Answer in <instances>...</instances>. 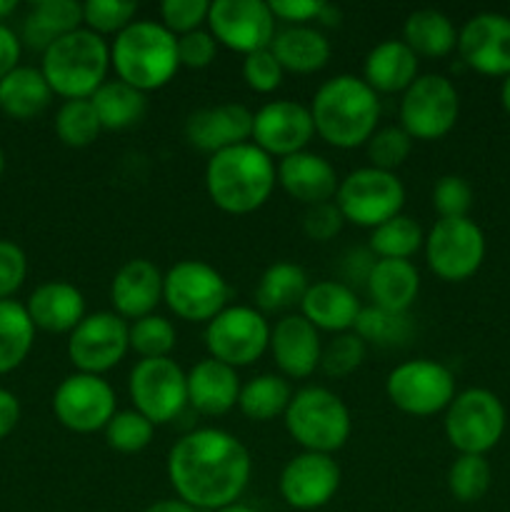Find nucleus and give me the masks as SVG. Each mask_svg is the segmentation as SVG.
I'll list each match as a JSON object with an SVG mask.
<instances>
[{
	"label": "nucleus",
	"instance_id": "obj_4",
	"mask_svg": "<svg viewBox=\"0 0 510 512\" xmlns=\"http://www.w3.org/2000/svg\"><path fill=\"white\" fill-rule=\"evenodd\" d=\"M110 65L118 80L148 93L168 85L180 68L178 38L155 20H133L110 45Z\"/></svg>",
	"mask_w": 510,
	"mask_h": 512
},
{
	"label": "nucleus",
	"instance_id": "obj_38",
	"mask_svg": "<svg viewBox=\"0 0 510 512\" xmlns=\"http://www.w3.org/2000/svg\"><path fill=\"white\" fill-rule=\"evenodd\" d=\"M423 243V228L403 213L370 233V253L378 260H410L423 248Z\"/></svg>",
	"mask_w": 510,
	"mask_h": 512
},
{
	"label": "nucleus",
	"instance_id": "obj_24",
	"mask_svg": "<svg viewBox=\"0 0 510 512\" xmlns=\"http://www.w3.org/2000/svg\"><path fill=\"white\" fill-rule=\"evenodd\" d=\"M275 173H278V183L283 185L285 193L305 203L308 208L330 203L338 193V173L330 165V160H325L318 153L303 150V153L288 155V158L280 160Z\"/></svg>",
	"mask_w": 510,
	"mask_h": 512
},
{
	"label": "nucleus",
	"instance_id": "obj_15",
	"mask_svg": "<svg viewBox=\"0 0 510 512\" xmlns=\"http://www.w3.org/2000/svg\"><path fill=\"white\" fill-rule=\"evenodd\" d=\"M130 350V325L110 310L90 313L68 338V358L78 373L103 375Z\"/></svg>",
	"mask_w": 510,
	"mask_h": 512
},
{
	"label": "nucleus",
	"instance_id": "obj_12",
	"mask_svg": "<svg viewBox=\"0 0 510 512\" xmlns=\"http://www.w3.org/2000/svg\"><path fill=\"white\" fill-rule=\"evenodd\" d=\"M425 263L445 283L473 278L485 260V235L470 218L438 220L425 235Z\"/></svg>",
	"mask_w": 510,
	"mask_h": 512
},
{
	"label": "nucleus",
	"instance_id": "obj_26",
	"mask_svg": "<svg viewBox=\"0 0 510 512\" xmlns=\"http://www.w3.org/2000/svg\"><path fill=\"white\" fill-rule=\"evenodd\" d=\"M240 388L238 370L215 358L200 360L188 373V403L208 418L230 413L238 405Z\"/></svg>",
	"mask_w": 510,
	"mask_h": 512
},
{
	"label": "nucleus",
	"instance_id": "obj_11",
	"mask_svg": "<svg viewBox=\"0 0 510 512\" xmlns=\"http://www.w3.org/2000/svg\"><path fill=\"white\" fill-rule=\"evenodd\" d=\"M460 98L445 75H418L400 100V128L413 140H440L455 128Z\"/></svg>",
	"mask_w": 510,
	"mask_h": 512
},
{
	"label": "nucleus",
	"instance_id": "obj_35",
	"mask_svg": "<svg viewBox=\"0 0 510 512\" xmlns=\"http://www.w3.org/2000/svg\"><path fill=\"white\" fill-rule=\"evenodd\" d=\"M95 113H98L103 130H125L138 123L145 115L148 100L145 93L130 88L123 80H105L93 95H90Z\"/></svg>",
	"mask_w": 510,
	"mask_h": 512
},
{
	"label": "nucleus",
	"instance_id": "obj_19",
	"mask_svg": "<svg viewBox=\"0 0 510 512\" xmlns=\"http://www.w3.org/2000/svg\"><path fill=\"white\" fill-rule=\"evenodd\" d=\"M280 495L295 510H318L335 498L340 488V465L333 455L300 453L280 473Z\"/></svg>",
	"mask_w": 510,
	"mask_h": 512
},
{
	"label": "nucleus",
	"instance_id": "obj_14",
	"mask_svg": "<svg viewBox=\"0 0 510 512\" xmlns=\"http://www.w3.org/2000/svg\"><path fill=\"white\" fill-rule=\"evenodd\" d=\"M135 410L153 425H165L178 418L188 405V373L175 360H138L128 380Z\"/></svg>",
	"mask_w": 510,
	"mask_h": 512
},
{
	"label": "nucleus",
	"instance_id": "obj_50",
	"mask_svg": "<svg viewBox=\"0 0 510 512\" xmlns=\"http://www.w3.org/2000/svg\"><path fill=\"white\" fill-rule=\"evenodd\" d=\"M343 225L345 218L333 200H330V203L310 205L303 215L305 235H308L310 240H315V243H328V240H333L335 235L343 230Z\"/></svg>",
	"mask_w": 510,
	"mask_h": 512
},
{
	"label": "nucleus",
	"instance_id": "obj_2",
	"mask_svg": "<svg viewBox=\"0 0 510 512\" xmlns=\"http://www.w3.org/2000/svg\"><path fill=\"white\" fill-rule=\"evenodd\" d=\"M315 133L328 145L353 150L365 145L378 130V93L355 75H335L325 80L310 103Z\"/></svg>",
	"mask_w": 510,
	"mask_h": 512
},
{
	"label": "nucleus",
	"instance_id": "obj_57",
	"mask_svg": "<svg viewBox=\"0 0 510 512\" xmlns=\"http://www.w3.org/2000/svg\"><path fill=\"white\" fill-rule=\"evenodd\" d=\"M320 23L323 25H338L340 23V10L333 8L330 3L323 5V13H320Z\"/></svg>",
	"mask_w": 510,
	"mask_h": 512
},
{
	"label": "nucleus",
	"instance_id": "obj_22",
	"mask_svg": "<svg viewBox=\"0 0 510 512\" xmlns=\"http://www.w3.org/2000/svg\"><path fill=\"white\" fill-rule=\"evenodd\" d=\"M270 353L285 378H310L320 368V330H315L303 315H285L270 328Z\"/></svg>",
	"mask_w": 510,
	"mask_h": 512
},
{
	"label": "nucleus",
	"instance_id": "obj_20",
	"mask_svg": "<svg viewBox=\"0 0 510 512\" xmlns=\"http://www.w3.org/2000/svg\"><path fill=\"white\" fill-rule=\"evenodd\" d=\"M460 60L470 70L490 78L510 75V18L500 13H478L458 33Z\"/></svg>",
	"mask_w": 510,
	"mask_h": 512
},
{
	"label": "nucleus",
	"instance_id": "obj_23",
	"mask_svg": "<svg viewBox=\"0 0 510 512\" xmlns=\"http://www.w3.org/2000/svg\"><path fill=\"white\" fill-rule=\"evenodd\" d=\"M160 300H163V273L158 265L145 258L128 260L110 283L113 313L123 320H140L145 315H153Z\"/></svg>",
	"mask_w": 510,
	"mask_h": 512
},
{
	"label": "nucleus",
	"instance_id": "obj_53",
	"mask_svg": "<svg viewBox=\"0 0 510 512\" xmlns=\"http://www.w3.org/2000/svg\"><path fill=\"white\" fill-rule=\"evenodd\" d=\"M275 20H283L290 25H305L310 20H318L323 13V0H273L268 3Z\"/></svg>",
	"mask_w": 510,
	"mask_h": 512
},
{
	"label": "nucleus",
	"instance_id": "obj_54",
	"mask_svg": "<svg viewBox=\"0 0 510 512\" xmlns=\"http://www.w3.org/2000/svg\"><path fill=\"white\" fill-rule=\"evenodd\" d=\"M18 60H20L18 35L0 23V80L18 68Z\"/></svg>",
	"mask_w": 510,
	"mask_h": 512
},
{
	"label": "nucleus",
	"instance_id": "obj_28",
	"mask_svg": "<svg viewBox=\"0 0 510 512\" xmlns=\"http://www.w3.org/2000/svg\"><path fill=\"white\" fill-rule=\"evenodd\" d=\"M363 80L375 93H405L418 80V55L403 40H383L365 55Z\"/></svg>",
	"mask_w": 510,
	"mask_h": 512
},
{
	"label": "nucleus",
	"instance_id": "obj_42",
	"mask_svg": "<svg viewBox=\"0 0 510 512\" xmlns=\"http://www.w3.org/2000/svg\"><path fill=\"white\" fill-rule=\"evenodd\" d=\"M175 343H178V333L163 315H145L130 325V350H135L140 360L170 358Z\"/></svg>",
	"mask_w": 510,
	"mask_h": 512
},
{
	"label": "nucleus",
	"instance_id": "obj_16",
	"mask_svg": "<svg viewBox=\"0 0 510 512\" xmlns=\"http://www.w3.org/2000/svg\"><path fill=\"white\" fill-rule=\"evenodd\" d=\"M208 28L215 43L235 53H258L275 38V15L265 0H215L210 3Z\"/></svg>",
	"mask_w": 510,
	"mask_h": 512
},
{
	"label": "nucleus",
	"instance_id": "obj_18",
	"mask_svg": "<svg viewBox=\"0 0 510 512\" xmlns=\"http://www.w3.org/2000/svg\"><path fill=\"white\" fill-rule=\"evenodd\" d=\"M315 135L310 108L295 100H273L253 115V145L280 160L303 153Z\"/></svg>",
	"mask_w": 510,
	"mask_h": 512
},
{
	"label": "nucleus",
	"instance_id": "obj_46",
	"mask_svg": "<svg viewBox=\"0 0 510 512\" xmlns=\"http://www.w3.org/2000/svg\"><path fill=\"white\" fill-rule=\"evenodd\" d=\"M365 360V343L358 335L350 330V333H340L330 340L323 348L320 355V368L330 378H348L350 373L363 365Z\"/></svg>",
	"mask_w": 510,
	"mask_h": 512
},
{
	"label": "nucleus",
	"instance_id": "obj_56",
	"mask_svg": "<svg viewBox=\"0 0 510 512\" xmlns=\"http://www.w3.org/2000/svg\"><path fill=\"white\" fill-rule=\"evenodd\" d=\"M145 512H198V510L190 508V505L183 503V500H160V503L150 505Z\"/></svg>",
	"mask_w": 510,
	"mask_h": 512
},
{
	"label": "nucleus",
	"instance_id": "obj_17",
	"mask_svg": "<svg viewBox=\"0 0 510 512\" xmlns=\"http://www.w3.org/2000/svg\"><path fill=\"white\" fill-rule=\"evenodd\" d=\"M53 413L60 425L73 433H98V430H105V425L118 413L115 393L108 380L100 375H68L53 395Z\"/></svg>",
	"mask_w": 510,
	"mask_h": 512
},
{
	"label": "nucleus",
	"instance_id": "obj_30",
	"mask_svg": "<svg viewBox=\"0 0 510 512\" xmlns=\"http://www.w3.org/2000/svg\"><path fill=\"white\" fill-rule=\"evenodd\" d=\"M270 50L283 70L298 75L318 73L330 60V40L310 25H288L278 30Z\"/></svg>",
	"mask_w": 510,
	"mask_h": 512
},
{
	"label": "nucleus",
	"instance_id": "obj_40",
	"mask_svg": "<svg viewBox=\"0 0 510 512\" xmlns=\"http://www.w3.org/2000/svg\"><path fill=\"white\" fill-rule=\"evenodd\" d=\"M410 330L413 325H410L408 313H393V310L378 308V305H368L360 310L353 333L363 343L398 345L410 338Z\"/></svg>",
	"mask_w": 510,
	"mask_h": 512
},
{
	"label": "nucleus",
	"instance_id": "obj_47",
	"mask_svg": "<svg viewBox=\"0 0 510 512\" xmlns=\"http://www.w3.org/2000/svg\"><path fill=\"white\" fill-rule=\"evenodd\" d=\"M433 208L440 220L468 218L473 208V188L460 175H443L433 188Z\"/></svg>",
	"mask_w": 510,
	"mask_h": 512
},
{
	"label": "nucleus",
	"instance_id": "obj_37",
	"mask_svg": "<svg viewBox=\"0 0 510 512\" xmlns=\"http://www.w3.org/2000/svg\"><path fill=\"white\" fill-rule=\"evenodd\" d=\"M35 340V325L25 305L0 300V375L10 373L28 358Z\"/></svg>",
	"mask_w": 510,
	"mask_h": 512
},
{
	"label": "nucleus",
	"instance_id": "obj_45",
	"mask_svg": "<svg viewBox=\"0 0 510 512\" xmlns=\"http://www.w3.org/2000/svg\"><path fill=\"white\" fill-rule=\"evenodd\" d=\"M138 5L130 0H88L83 5V23L85 28L93 30L95 35H118L133 23Z\"/></svg>",
	"mask_w": 510,
	"mask_h": 512
},
{
	"label": "nucleus",
	"instance_id": "obj_27",
	"mask_svg": "<svg viewBox=\"0 0 510 512\" xmlns=\"http://www.w3.org/2000/svg\"><path fill=\"white\" fill-rule=\"evenodd\" d=\"M25 310L35 328L45 333H73L85 318V298L75 285L50 280L30 293Z\"/></svg>",
	"mask_w": 510,
	"mask_h": 512
},
{
	"label": "nucleus",
	"instance_id": "obj_44",
	"mask_svg": "<svg viewBox=\"0 0 510 512\" xmlns=\"http://www.w3.org/2000/svg\"><path fill=\"white\" fill-rule=\"evenodd\" d=\"M365 145H368L370 168L395 173V170L408 160L410 150H413V138H410L403 128L388 125V128L375 130L373 138Z\"/></svg>",
	"mask_w": 510,
	"mask_h": 512
},
{
	"label": "nucleus",
	"instance_id": "obj_36",
	"mask_svg": "<svg viewBox=\"0 0 510 512\" xmlns=\"http://www.w3.org/2000/svg\"><path fill=\"white\" fill-rule=\"evenodd\" d=\"M290 398H293V390H290L288 380L280 378V375L265 373L248 380L240 388L238 408L253 423H268L278 415H285Z\"/></svg>",
	"mask_w": 510,
	"mask_h": 512
},
{
	"label": "nucleus",
	"instance_id": "obj_25",
	"mask_svg": "<svg viewBox=\"0 0 510 512\" xmlns=\"http://www.w3.org/2000/svg\"><path fill=\"white\" fill-rule=\"evenodd\" d=\"M360 305L358 295L350 285L340 283V280H320L313 283L305 293L303 303H300V315L313 325L315 330H325V333H350L358 320Z\"/></svg>",
	"mask_w": 510,
	"mask_h": 512
},
{
	"label": "nucleus",
	"instance_id": "obj_60",
	"mask_svg": "<svg viewBox=\"0 0 510 512\" xmlns=\"http://www.w3.org/2000/svg\"><path fill=\"white\" fill-rule=\"evenodd\" d=\"M218 512H258V510L248 508V505H243V503H233V505H228V508H223Z\"/></svg>",
	"mask_w": 510,
	"mask_h": 512
},
{
	"label": "nucleus",
	"instance_id": "obj_51",
	"mask_svg": "<svg viewBox=\"0 0 510 512\" xmlns=\"http://www.w3.org/2000/svg\"><path fill=\"white\" fill-rule=\"evenodd\" d=\"M215 55H218V43L210 30H193V33L178 38L180 68L203 70L213 63Z\"/></svg>",
	"mask_w": 510,
	"mask_h": 512
},
{
	"label": "nucleus",
	"instance_id": "obj_59",
	"mask_svg": "<svg viewBox=\"0 0 510 512\" xmlns=\"http://www.w3.org/2000/svg\"><path fill=\"white\" fill-rule=\"evenodd\" d=\"M15 8H18V3H15V0H0V20L8 18Z\"/></svg>",
	"mask_w": 510,
	"mask_h": 512
},
{
	"label": "nucleus",
	"instance_id": "obj_58",
	"mask_svg": "<svg viewBox=\"0 0 510 512\" xmlns=\"http://www.w3.org/2000/svg\"><path fill=\"white\" fill-rule=\"evenodd\" d=\"M500 100H503V108H505V113L510 115V75H505V80H503V88H500Z\"/></svg>",
	"mask_w": 510,
	"mask_h": 512
},
{
	"label": "nucleus",
	"instance_id": "obj_21",
	"mask_svg": "<svg viewBox=\"0 0 510 512\" xmlns=\"http://www.w3.org/2000/svg\"><path fill=\"white\" fill-rule=\"evenodd\" d=\"M253 115L240 103H223L195 110L185 123V138L203 153H220L253 138Z\"/></svg>",
	"mask_w": 510,
	"mask_h": 512
},
{
	"label": "nucleus",
	"instance_id": "obj_1",
	"mask_svg": "<svg viewBox=\"0 0 510 512\" xmlns=\"http://www.w3.org/2000/svg\"><path fill=\"white\" fill-rule=\"evenodd\" d=\"M253 473L250 453L235 435L200 428L183 435L168 453V480L178 500L195 510H223L238 503Z\"/></svg>",
	"mask_w": 510,
	"mask_h": 512
},
{
	"label": "nucleus",
	"instance_id": "obj_3",
	"mask_svg": "<svg viewBox=\"0 0 510 512\" xmlns=\"http://www.w3.org/2000/svg\"><path fill=\"white\" fill-rule=\"evenodd\" d=\"M275 183L278 173L273 158L253 143L220 150L205 165V190L215 208L230 215H248L263 208Z\"/></svg>",
	"mask_w": 510,
	"mask_h": 512
},
{
	"label": "nucleus",
	"instance_id": "obj_5",
	"mask_svg": "<svg viewBox=\"0 0 510 512\" xmlns=\"http://www.w3.org/2000/svg\"><path fill=\"white\" fill-rule=\"evenodd\" d=\"M110 68V45L93 30L78 28L55 40L43 53L40 73L48 80L53 95L65 100H88Z\"/></svg>",
	"mask_w": 510,
	"mask_h": 512
},
{
	"label": "nucleus",
	"instance_id": "obj_39",
	"mask_svg": "<svg viewBox=\"0 0 510 512\" xmlns=\"http://www.w3.org/2000/svg\"><path fill=\"white\" fill-rule=\"evenodd\" d=\"M100 125L98 113L88 100H65L55 115V133L68 148H88L98 140Z\"/></svg>",
	"mask_w": 510,
	"mask_h": 512
},
{
	"label": "nucleus",
	"instance_id": "obj_31",
	"mask_svg": "<svg viewBox=\"0 0 510 512\" xmlns=\"http://www.w3.org/2000/svg\"><path fill=\"white\" fill-rule=\"evenodd\" d=\"M83 23V5L75 0H40L30 5L23 23V40L33 50H48L63 35L73 33Z\"/></svg>",
	"mask_w": 510,
	"mask_h": 512
},
{
	"label": "nucleus",
	"instance_id": "obj_9",
	"mask_svg": "<svg viewBox=\"0 0 510 512\" xmlns=\"http://www.w3.org/2000/svg\"><path fill=\"white\" fill-rule=\"evenodd\" d=\"M335 205L343 213L345 223L375 230L403 213L405 185L395 173H385L368 165L340 180Z\"/></svg>",
	"mask_w": 510,
	"mask_h": 512
},
{
	"label": "nucleus",
	"instance_id": "obj_29",
	"mask_svg": "<svg viewBox=\"0 0 510 512\" xmlns=\"http://www.w3.org/2000/svg\"><path fill=\"white\" fill-rule=\"evenodd\" d=\"M365 285L373 305L393 313H408L410 305L418 300L420 273L410 260H375Z\"/></svg>",
	"mask_w": 510,
	"mask_h": 512
},
{
	"label": "nucleus",
	"instance_id": "obj_55",
	"mask_svg": "<svg viewBox=\"0 0 510 512\" xmlns=\"http://www.w3.org/2000/svg\"><path fill=\"white\" fill-rule=\"evenodd\" d=\"M20 420V403L10 390L0 388V440L8 438Z\"/></svg>",
	"mask_w": 510,
	"mask_h": 512
},
{
	"label": "nucleus",
	"instance_id": "obj_48",
	"mask_svg": "<svg viewBox=\"0 0 510 512\" xmlns=\"http://www.w3.org/2000/svg\"><path fill=\"white\" fill-rule=\"evenodd\" d=\"M283 73V65L278 63V58H275L270 48L245 55L243 60V80L255 93L268 95L278 90L280 83H283Z\"/></svg>",
	"mask_w": 510,
	"mask_h": 512
},
{
	"label": "nucleus",
	"instance_id": "obj_34",
	"mask_svg": "<svg viewBox=\"0 0 510 512\" xmlns=\"http://www.w3.org/2000/svg\"><path fill=\"white\" fill-rule=\"evenodd\" d=\"M403 43L418 58H445L458 48V30L445 13L423 8L410 13L405 20Z\"/></svg>",
	"mask_w": 510,
	"mask_h": 512
},
{
	"label": "nucleus",
	"instance_id": "obj_32",
	"mask_svg": "<svg viewBox=\"0 0 510 512\" xmlns=\"http://www.w3.org/2000/svg\"><path fill=\"white\" fill-rule=\"evenodd\" d=\"M53 100L48 80L38 68L18 65L0 80V110L15 120H30L43 113Z\"/></svg>",
	"mask_w": 510,
	"mask_h": 512
},
{
	"label": "nucleus",
	"instance_id": "obj_52",
	"mask_svg": "<svg viewBox=\"0 0 510 512\" xmlns=\"http://www.w3.org/2000/svg\"><path fill=\"white\" fill-rule=\"evenodd\" d=\"M28 273L25 253L10 240H0V300H8L23 285Z\"/></svg>",
	"mask_w": 510,
	"mask_h": 512
},
{
	"label": "nucleus",
	"instance_id": "obj_61",
	"mask_svg": "<svg viewBox=\"0 0 510 512\" xmlns=\"http://www.w3.org/2000/svg\"><path fill=\"white\" fill-rule=\"evenodd\" d=\"M3 168H5V158H3V150H0V175H3Z\"/></svg>",
	"mask_w": 510,
	"mask_h": 512
},
{
	"label": "nucleus",
	"instance_id": "obj_49",
	"mask_svg": "<svg viewBox=\"0 0 510 512\" xmlns=\"http://www.w3.org/2000/svg\"><path fill=\"white\" fill-rule=\"evenodd\" d=\"M210 3L208 0H165L160 5V18L170 33L188 35L200 30V25L208 23Z\"/></svg>",
	"mask_w": 510,
	"mask_h": 512
},
{
	"label": "nucleus",
	"instance_id": "obj_43",
	"mask_svg": "<svg viewBox=\"0 0 510 512\" xmlns=\"http://www.w3.org/2000/svg\"><path fill=\"white\" fill-rule=\"evenodd\" d=\"M155 435V425L150 423L145 415H140L138 410H120L113 415L108 425H105V443L110 450L123 455L140 453L150 445Z\"/></svg>",
	"mask_w": 510,
	"mask_h": 512
},
{
	"label": "nucleus",
	"instance_id": "obj_8",
	"mask_svg": "<svg viewBox=\"0 0 510 512\" xmlns=\"http://www.w3.org/2000/svg\"><path fill=\"white\" fill-rule=\"evenodd\" d=\"M163 300L188 323H210L228 308L230 285L203 260H180L163 275Z\"/></svg>",
	"mask_w": 510,
	"mask_h": 512
},
{
	"label": "nucleus",
	"instance_id": "obj_6",
	"mask_svg": "<svg viewBox=\"0 0 510 512\" xmlns=\"http://www.w3.org/2000/svg\"><path fill=\"white\" fill-rule=\"evenodd\" d=\"M285 430L305 453L333 455L348 443L353 420L348 405L333 390L308 385L293 393L283 415Z\"/></svg>",
	"mask_w": 510,
	"mask_h": 512
},
{
	"label": "nucleus",
	"instance_id": "obj_13",
	"mask_svg": "<svg viewBox=\"0 0 510 512\" xmlns=\"http://www.w3.org/2000/svg\"><path fill=\"white\" fill-rule=\"evenodd\" d=\"M205 348L230 368H248L270 348V325L250 305H228L205 328Z\"/></svg>",
	"mask_w": 510,
	"mask_h": 512
},
{
	"label": "nucleus",
	"instance_id": "obj_33",
	"mask_svg": "<svg viewBox=\"0 0 510 512\" xmlns=\"http://www.w3.org/2000/svg\"><path fill=\"white\" fill-rule=\"evenodd\" d=\"M308 288V273L298 263L280 260V263L268 265L260 275L255 305L260 313H285V310L300 308Z\"/></svg>",
	"mask_w": 510,
	"mask_h": 512
},
{
	"label": "nucleus",
	"instance_id": "obj_41",
	"mask_svg": "<svg viewBox=\"0 0 510 512\" xmlns=\"http://www.w3.org/2000/svg\"><path fill=\"white\" fill-rule=\"evenodd\" d=\"M493 470L485 455H458L448 470V490L460 503H478L490 490Z\"/></svg>",
	"mask_w": 510,
	"mask_h": 512
},
{
	"label": "nucleus",
	"instance_id": "obj_7",
	"mask_svg": "<svg viewBox=\"0 0 510 512\" xmlns=\"http://www.w3.org/2000/svg\"><path fill=\"white\" fill-rule=\"evenodd\" d=\"M503 403L485 388H468L453 398L445 410V438L460 455H485L505 433Z\"/></svg>",
	"mask_w": 510,
	"mask_h": 512
},
{
	"label": "nucleus",
	"instance_id": "obj_10",
	"mask_svg": "<svg viewBox=\"0 0 510 512\" xmlns=\"http://www.w3.org/2000/svg\"><path fill=\"white\" fill-rule=\"evenodd\" d=\"M385 395L390 403L413 418H430L453 403L455 378L443 363L418 358L395 365L385 378Z\"/></svg>",
	"mask_w": 510,
	"mask_h": 512
}]
</instances>
